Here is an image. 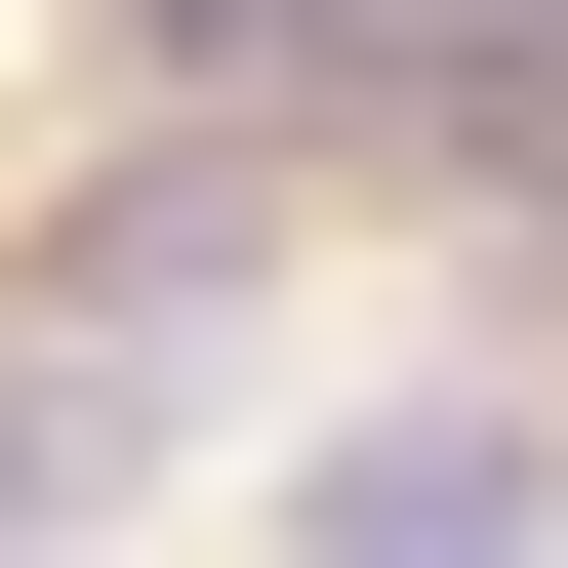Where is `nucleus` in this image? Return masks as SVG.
Returning a JSON list of instances; mask_svg holds the SVG:
<instances>
[{
  "label": "nucleus",
  "mask_w": 568,
  "mask_h": 568,
  "mask_svg": "<svg viewBox=\"0 0 568 568\" xmlns=\"http://www.w3.org/2000/svg\"><path fill=\"white\" fill-rule=\"evenodd\" d=\"M284 568H528V406H366L284 487Z\"/></svg>",
  "instance_id": "1"
},
{
  "label": "nucleus",
  "mask_w": 568,
  "mask_h": 568,
  "mask_svg": "<svg viewBox=\"0 0 568 568\" xmlns=\"http://www.w3.org/2000/svg\"><path fill=\"white\" fill-rule=\"evenodd\" d=\"M122 41H203V82H325V0H122Z\"/></svg>",
  "instance_id": "2"
}]
</instances>
